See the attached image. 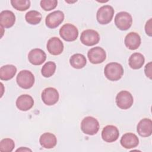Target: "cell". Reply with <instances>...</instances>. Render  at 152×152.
<instances>
[{"mask_svg": "<svg viewBox=\"0 0 152 152\" xmlns=\"http://www.w3.org/2000/svg\"><path fill=\"white\" fill-rule=\"evenodd\" d=\"M104 74L109 80L118 81L122 78L124 74V68L119 63L110 62L105 66Z\"/></svg>", "mask_w": 152, "mask_h": 152, "instance_id": "obj_1", "label": "cell"}, {"mask_svg": "<svg viewBox=\"0 0 152 152\" xmlns=\"http://www.w3.org/2000/svg\"><path fill=\"white\" fill-rule=\"evenodd\" d=\"M81 129L86 134L94 135L99 129V123L96 118L92 116H87L81 122Z\"/></svg>", "mask_w": 152, "mask_h": 152, "instance_id": "obj_2", "label": "cell"}, {"mask_svg": "<svg viewBox=\"0 0 152 152\" xmlns=\"http://www.w3.org/2000/svg\"><path fill=\"white\" fill-rule=\"evenodd\" d=\"M16 81L17 84L22 88H30L34 83V77L33 73L28 70H22L18 74Z\"/></svg>", "mask_w": 152, "mask_h": 152, "instance_id": "obj_3", "label": "cell"}, {"mask_svg": "<svg viewBox=\"0 0 152 152\" xmlns=\"http://www.w3.org/2000/svg\"><path fill=\"white\" fill-rule=\"evenodd\" d=\"M114 10L113 7L109 5L101 7L97 11L96 18L100 24H107L109 23L113 17Z\"/></svg>", "mask_w": 152, "mask_h": 152, "instance_id": "obj_4", "label": "cell"}, {"mask_svg": "<svg viewBox=\"0 0 152 152\" xmlns=\"http://www.w3.org/2000/svg\"><path fill=\"white\" fill-rule=\"evenodd\" d=\"M132 23V18L131 14L125 11L118 12L115 17V24L118 28L121 30L129 29Z\"/></svg>", "mask_w": 152, "mask_h": 152, "instance_id": "obj_5", "label": "cell"}, {"mask_svg": "<svg viewBox=\"0 0 152 152\" xmlns=\"http://www.w3.org/2000/svg\"><path fill=\"white\" fill-rule=\"evenodd\" d=\"M59 35L64 40L72 42L77 39L78 36V30L74 25L67 23L61 27Z\"/></svg>", "mask_w": 152, "mask_h": 152, "instance_id": "obj_6", "label": "cell"}, {"mask_svg": "<svg viewBox=\"0 0 152 152\" xmlns=\"http://www.w3.org/2000/svg\"><path fill=\"white\" fill-rule=\"evenodd\" d=\"M133 97L128 91H121L116 96V104L121 109L125 110L130 108L133 104Z\"/></svg>", "mask_w": 152, "mask_h": 152, "instance_id": "obj_7", "label": "cell"}, {"mask_svg": "<svg viewBox=\"0 0 152 152\" xmlns=\"http://www.w3.org/2000/svg\"><path fill=\"white\" fill-rule=\"evenodd\" d=\"M100 40V36L97 31L87 29L84 30L80 36L81 42L87 46H91L95 45L99 43Z\"/></svg>", "mask_w": 152, "mask_h": 152, "instance_id": "obj_8", "label": "cell"}, {"mask_svg": "<svg viewBox=\"0 0 152 152\" xmlns=\"http://www.w3.org/2000/svg\"><path fill=\"white\" fill-rule=\"evenodd\" d=\"M41 97L43 102L45 104L52 106L57 103L59 95L58 91L55 88L48 87L43 90Z\"/></svg>", "mask_w": 152, "mask_h": 152, "instance_id": "obj_9", "label": "cell"}, {"mask_svg": "<svg viewBox=\"0 0 152 152\" xmlns=\"http://www.w3.org/2000/svg\"><path fill=\"white\" fill-rule=\"evenodd\" d=\"M87 56L91 63L93 64H98L104 61L106 58V55L105 50L102 48L96 46L88 50Z\"/></svg>", "mask_w": 152, "mask_h": 152, "instance_id": "obj_10", "label": "cell"}, {"mask_svg": "<svg viewBox=\"0 0 152 152\" xmlns=\"http://www.w3.org/2000/svg\"><path fill=\"white\" fill-rule=\"evenodd\" d=\"M64 14L61 11H55L49 14L45 19L46 26L49 28H55L64 21Z\"/></svg>", "mask_w": 152, "mask_h": 152, "instance_id": "obj_11", "label": "cell"}, {"mask_svg": "<svg viewBox=\"0 0 152 152\" xmlns=\"http://www.w3.org/2000/svg\"><path fill=\"white\" fill-rule=\"evenodd\" d=\"M119 135V130L114 125H107L103 128L102 131V138L107 142H112L116 141Z\"/></svg>", "mask_w": 152, "mask_h": 152, "instance_id": "obj_12", "label": "cell"}, {"mask_svg": "<svg viewBox=\"0 0 152 152\" xmlns=\"http://www.w3.org/2000/svg\"><path fill=\"white\" fill-rule=\"evenodd\" d=\"M46 48L51 55H59L63 52L64 44L58 37H53L48 40Z\"/></svg>", "mask_w": 152, "mask_h": 152, "instance_id": "obj_13", "label": "cell"}, {"mask_svg": "<svg viewBox=\"0 0 152 152\" xmlns=\"http://www.w3.org/2000/svg\"><path fill=\"white\" fill-rule=\"evenodd\" d=\"M29 62L34 65H42L46 59L45 52L39 48H36L31 50L28 55Z\"/></svg>", "mask_w": 152, "mask_h": 152, "instance_id": "obj_14", "label": "cell"}, {"mask_svg": "<svg viewBox=\"0 0 152 152\" xmlns=\"http://www.w3.org/2000/svg\"><path fill=\"white\" fill-rule=\"evenodd\" d=\"M138 134L143 137H147L152 133V121L150 119L144 118L138 124L137 127Z\"/></svg>", "mask_w": 152, "mask_h": 152, "instance_id": "obj_15", "label": "cell"}, {"mask_svg": "<svg viewBox=\"0 0 152 152\" xmlns=\"http://www.w3.org/2000/svg\"><path fill=\"white\" fill-rule=\"evenodd\" d=\"M121 145L125 148L130 149L136 147L139 144V140L137 136L131 132L125 133L121 138Z\"/></svg>", "mask_w": 152, "mask_h": 152, "instance_id": "obj_16", "label": "cell"}, {"mask_svg": "<svg viewBox=\"0 0 152 152\" xmlns=\"http://www.w3.org/2000/svg\"><path fill=\"white\" fill-rule=\"evenodd\" d=\"M33 105L34 100L31 96L28 94H22L16 100V106L21 111L28 110Z\"/></svg>", "mask_w": 152, "mask_h": 152, "instance_id": "obj_17", "label": "cell"}, {"mask_svg": "<svg viewBox=\"0 0 152 152\" xmlns=\"http://www.w3.org/2000/svg\"><path fill=\"white\" fill-rule=\"evenodd\" d=\"M15 22V16L13 12L10 10H4L0 13V24L3 28H10Z\"/></svg>", "mask_w": 152, "mask_h": 152, "instance_id": "obj_18", "label": "cell"}, {"mask_svg": "<svg viewBox=\"0 0 152 152\" xmlns=\"http://www.w3.org/2000/svg\"><path fill=\"white\" fill-rule=\"evenodd\" d=\"M124 43L126 48L130 50H135L141 44V37L135 32L129 33L125 37Z\"/></svg>", "mask_w": 152, "mask_h": 152, "instance_id": "obj_19", "label": "cell"}, {"mask_svg": "<svg viewBox=\"0 0 152 152\" xmlns=\"http://www.w3.org/2000/svg\"><path fill=\"white\" fill-rule=\"evenodd\" d=\"M41 146L45 148H52L57 144V138L56 136L50 132L43 134L39 139Z\"/></svg>", "mask_w": 152, "mask_h": 152, "instance_id": "obj_20", "label": "cell"}, {"mask_svg": "<svg viewBox=\"0 0 152 152\" xmlns=\"http://www.w3.org/2000/svg\"><path fill=\"white\" fill-rule=\"evenodd\" d=\"M17 72V68L13 65H5L0 68V79L8 81L12 79Z\"/></svg>", "mask_w": 152, "mask_h": 152, "instance_id": "obj_21", "label": "cell"}, {"mask_svg": "<svg viewBox=\"0 0 152 152\" xmlns=\"http://www.w3.org/2000/svg\"><path fill=\"white\" fill-rule=\"evenodd\" d=\"M145 62V59L144 56L138 52L132 53L128 60V63L129 66L134 69H138L141 68L144 65Z\"/></svg>", "mask_w": 152, "mask_h": 152, "instance_id": "obj_22", "label": "cell"}, {"mask_svg": "<svg viewBox=\"0 0 152 152\" xmlns=\"http://www.w3.org/2000/svg\"><path fill=\"white\" fill-rule=\"evenodd\" d=\"M69 63L73 68L75 69H81L86 66L87 60L83 55L76 53L71 56L69 59Z\"/></svg>", "mask_w": 152, "mask_h": 152, "instance_id": "obj_23", "label": "cell"}, {"mask_svg": "<svg viewBox=\"0 0 152 152\" xmlns=\"http://www.w3.org/2000/svg\"><path fill=\"white\" fill-rule=\"evenodd\" d=\"M26 21L31 25H36L42 20V14L37 11L31 10L27 12L25 15Z\"/></svg>", "mask_w": 152, "mask_h": 152, "instance_id": "obj_24", "label": "cell"}, {"mask_svg": "<svg viewBox=\"0 0 152 152\" xmlns=\"http://www.w3.org/2000/svg\"><path fill=\"white\" fill-rule=\"evenodd\" d=\"M56 64L52 61L47 62L42 68L41 73L42 75L46 78L50 77L52 76L56 70Z\"/></svg>", "mask_w": 152, "mask_h": 152, "instance_id": "obj_25", "label": "cell"}, {"mask_svg": "<svg viewBox=\"0 0 152 152\" xmlns=\"http://www.w3.org/2000/svg\"><path fill=\"white\" fill-rule=\"evenodd\" d=\"M11 4L13 8L20 11H24L30 7L29 0H11Z\"/></svg>", "mask_w": 152, "mask_h": 152, "instance_id": "obj_26", "label": "cell"}, {"mask_svg": "<svg viewBox=\"0 0 152 152\" xmlns=\"http://www.w3.org/2000/svg\"><path fill=\"white\" fill-rule=\"evenodd\" d=\"M14 147V141L11 138H4L0 142V151L1 152H11Z\"/></svg>", "mask_w": 152, "mask_h": 152, "instance_id": "obj_27", "label": "cell"}, {"mask_svg": "<svg viewBox=\"0 0 152 152\" xmlns=\"http://www.w3.org/2000/svg\"><path fill=\"white\" fill-rule=\"evenodd\" d=\"M58 4L56 0H42L40 7L45 11H50L55 9Z\"/></svg>", "mask_w": 152, "mask_h": 152, "instance_id": "obj_28", "label": "cell"}, {"mask_svg": "<svg viewBox=\"0 0 152 152\" xmlns=\"http://www.w3.org/2000/svg\"><path fill=\"white\" fill-rule=\"evenodd\" d=\"M151 62H148L144 68V72L145 75L150 79H151Z\"/></svg>", "mask_w": 152, "mask_h": 152, "instance_id": "obj_29", "label": "cell"}, {"mask_svg": "<svg viewBox=\"0 0 152 152\" xmlns=\"http://www.w3.org/2000/svg\"><path fill=\"white\" fill-rule=\"evenodd\" d=\"M145 31L147 35L151 36V18L149 19L145 26Z\"/></svg>", "mask_w": 152, "mask_h": 152, "instance_id": "obj_30", "label": "cell"}, {"mask_svg": "<svg viewBox=\"0 0 152 152\" xmlns=\"http://www.w3.org/2000/svg\"><path fill=\"white\" fill-rule=\"evenodd\" d=\"M31 151V150H30V149H29V148H26V147H24V148H23V147H21L20 148H18V149H17V150H16V151Z\"/></svg>", "mask_w": 152, "mask_h": 152, "instance_id": "obj_31", "label": "cell"}]
</instances>
